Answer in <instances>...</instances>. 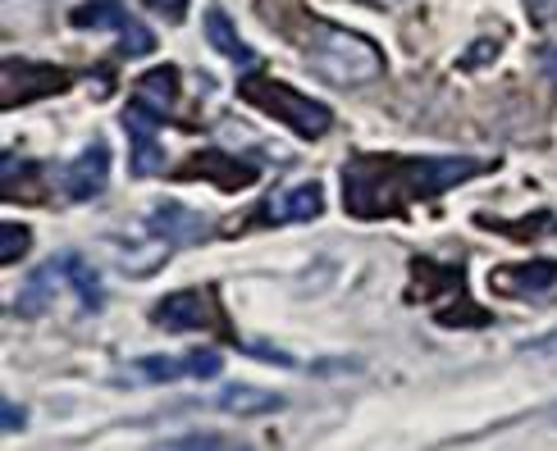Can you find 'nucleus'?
I'll return each mask as SVG.
<instances>
[{
	"label": "nucleus",
	"mask_w": 557,
	"mask_h": 451,
	"mask_svg": "<svg viewBox=\"0 0 557 451\" xmlns=\"http://www.w3.org/2000/svg\"><path fill=\"white\" fill-rule=\"evenodd\" d=\"M480 160L461 155H357L343 170V201L347 215L375 220L388 210H407L421 197L448 192L453 183L480 174Z\"/></svg>",
	"instance_id": "obj_1"
},
{
	"label": "nucleus",
	"mask_w": 557,
	"mask_h": 451,
	"mask_svg": "<svg viewBox=\"0 0 557 451\" xmlns=\"http://www.w3.org/2000/svg\"><path fill=\"white\" fill-rule=\"evenodd\" d=\"M307 64L311 74H320L334 87H361L384 74L380 46L352 28H338V23H315V33L307 41Z\"/></svg>",
	"instance_id": "obj_2"
},
{
	"label": "nucleus",
	"mask_w": 557,
	"mask_h": 451,
	"mask_svg": "<svg viewBox=\"0 0 557 451\" xmlns=\"http://www.w3.org/2000/svg\"><path fill=\"white\" fill-rule=\"evenodd\" d=\"M243 97H247L251 105H261L265 114L284 118V124H288L297 137H307V141L324 137V133H330V124H334L330 105H320L315 97H301V91L274 83V78H261V74L243 78Z\"/></svg>",
	"instance_id": "obj_3"
},
{
	"label": "nucleus",
	"mask_w": 557,
	"mask_h": 451,
	"mask_svg": "<svg viewBox=\"0 0 557 451\" xmlns=\"http://www.w3.org/2000/svg\"><path fill=\"white\" fill-rule=\"evenodd\" d=\"M0 87H5V105H18V101H41L64 91L69 74L41 60H5L0 64Z\"/></svg>",
	"instance_id": "obj_4"
},
{
	"label": "nucleus",
	"mask_w": 557,
	"mask_h": 451,
	"mask_svg": "<svg viewBox=\"0 0 557 451\" xmlns=\"http://www.w3.org/2000/svg\"><path fill=\"white\" fill-rule=\"evenodd\" d=\"M156 324L170 328V334H197V328H215V324H220L215 292L188 288V292L165 297V301L156 305Z\"/></svg>",
	"instance_id": "obj_5"
},
{
	"label": "nucleus",
	"mask_w": 557,
	"mask_h": 451,
	"mask_svg": "<svg viewBox=\"0 0 557 451\" xmlns=\"http://www.w3.org/2000/svg\"><path fill=\"white\" fill-rule=\"evenodd\" d=\"M106 178H110V147L106 141H87L78 160L64 170V192L74 201H91L106 192Z\"/></svg>",
	"instance_id": "obj_6"
},
{
	"label": "nucleus",
	"mask_w": 557,
	"mask_h": 451,
	"mask_svg": "<svg viewBox=\"0 0 557 451\" xmlns=\"http://www.w3.org/2000/svg\"><path fill=\"white\" fill-rule=\"evenodd\" d=\"M156 118L160 114L143 110L137 101L124 110V128H128V141H133V174H143V178L165 170V151H160V137H156Z\"/></svg>",
	"instance_id": "obj_7"
},
{
	"label": "nucleus",
	"mask_w": 557,
	"mask_h": 451,
	"mask_svg": "<svg viewBox=\"0 0 557 451\" xmlns=\"http://www.w3.org/2000/svg\"><path fill=\"white\" fill-rule=\"evenodd\" d=\"M557 283L553 260H535V265H503L494 270V288L507 297H530V292H548Z\"/></svg>",
	"instance_id": "obj_8"
},
{
	"label": "nucleus",
	"mask_w": 557,
	"mask_h": 451,
	"mask_svg": "<svg viewBox=\"0 0 557 451\" xmlns=\"http://www.w3.org/2000/svg\"><path fill=\"white\" fill-rule=\"evenodd\" d=\"M320 205H324L320 183H301V187H293V192H284V197L270 201L265 220H270V224H301V220H315Z\"/></svg>",
	"instance_id": "obj_9"
},
{
	"label": "nucleus",
	"mask_w": 557,
	"mask_h": 451,
	"mask_svg": "<svg viewBox=\"0 0 557 451\" xmlns=\"http://www.w3.org/2000/svg\"><path fill=\"white\" fill-rule=\"evenodd\" d=\"M137 105H143V110H151V114H170L174 110V101H178V74H174V68L170 64H160V68H151V74H143V78H137Z\"/></svg>",
	"instance_id": "obj_10"
},
{
	"label": "nucleus",
	"mask_w": 557,
	"mask_h": 451,
	"mask_svg": "<svg viewBox=\"0 0 557 451\" xmlns=\"http://www.w3.org/2000/svg\"><path fill=\"white\" fill-rule=\"evenodd\" d=\"M206 41H211L215 51H220V55H228L234 64H251V60H257V51H251V46L234 33V23H228V14H224L220 5L206 10Z\"/></svg>",
	"instance_id": "obj_11"
},
{
	"label": "nucleus",
	"mask_w": 557,
	"mask_h": 451,
	"mask_svg": "<svg viewBox=\"0 0 557 451\" xmlns=\"http://www.w3.org/2000/svg\"><path fill=\"white\" fill-rule=\"evenodd\" d=\"M278 406H284V397L265 392V388H251V384H234L220 397V411H228V415H270Z\"/></svg>",
	"instance_id": "obj_12"
},
{
	"label": "nucleus",
	"mask_w": 557,
	"mask_h": 451,
	"mask_svg": "<svg viewBox=\"0 0 557 451\" xmlns=\"http://www.w3.org/2000/svg\"><path fill=\"white\" fill-rule=\"evenodd\" d=\"M151 228L165 233V242H193V237L206 233V220L193 215V210H183V205H156Z\"/></svg>",
	"instance_id": "obj_13"
},
{
	"label": "nucleus",
	"mask_w": 557,
	"mask_h": 451,
	"mask_svg": "<svg viewBox=\"0 0 557 451\" xmlns=\"http://www.w3.org/2000/svg\"><path fill=\"white\" fill-rule=\"evenodd\" d=\"M64 265L55 260V265H41L37 274H33V283H28V292H23L18 301H14V311L18 315H41L46 305H51V292H55V274H60Z\"/></svg>",
	"instance_id": "obj_14"
},
{
	"label": "nucleus",
	"mask_w": 557,
	"mask_h": 451,
	"mask_svg": "<svg viewBox=\"0 0 557 451\" xmlns=\"http://www.w3.org/2000/svg\"><path fill=\"white\" fill-rule=\"evenodd\" d=\"M69 23H74V28H114L120 33L128 23V14L120 10V0H91V5H78L69 14Z\"/></svg>",
	"instance_id": "obj_15"
},
{
	"label": "nucleus",
	"mask_w": 557,
	"mask_h": 451,
	"mask_svg": "<svg viewBox=\"0 0 557 451\" xmlns=\"http://www.w3.org/2000/svg\"><path fill=\"white\" fill-rule=\"evenodd\" d=\"M60 265H64L69 283H74V288H78V297H83L87 311H97V305H101V278H97V270H91L83 255H64Z\"/></svg>",
	"instance_id": "obj_16"
},
{
	"label": "nucleus",
	"mask_w": 557,
	"mask_h": 451,
	"mask_svg": "<svg viewBox=\"0 0 557 451\" xmlns=\"http://www.w3.org/2000/svg\"><path fill=\"white\" fill-rule=\"evenodd\" d=\"M33 247V233L23 224H5L0 228V265H14V260Z\"/></svg>",
	"instance_id": "obj_17"
},
{
	"label": "nucleus",
	"mask_w": 557,
	"mask_h": 451,
	"mask_svg": "<svg viewBox=\"0 0 557 451\" xmlns=\"http://www.w3.org/2000/svg\"><path fill=\"white\" fill-rule=\"evenodd\" d=\"M120 46H124L128 55H151V51H156V37H151L137 18H128L124 28H120Z\"/></svg>",
	"instance_id": "obj_18"
},
{
	"label": "nucleus",
	"mask_w": 557,
	"mask_h": 451,
	"mask_svg": "<svg viewBox=\"0 0 557 451\" xmlns=\"http://www.w3.org/2000/svg\"><path fill=\"white\" fill-rule=\"evenodd\" d=\"M137 369H143L147 378H156V384H170V378H183V374H188V361H170V355H147V361L137 365Z\"/></svg>",
	"instance_id": "obj_19"
},
{
	"label": "nucleus",
	"mask_w": 557,
	"mask_h": 451,
	"mask_svg": "<svg viewBox=\"0 0 557 451\" xmlns=\"http://www.w3.org/2000/svg\"><path fill=\"white\" fill-rule=\"evenodd\" d=\"M220 351H193L188 355V374H197V378H211V374H220Z\"/></svg>",
	"instance_id": "obj_20"
},
{
	"label": "nucleus",
	"mask_w": 557,
	"mask_h": 451,
	"mask_svg": "<svg viewBox=\"0 0 557 451\" xmlns=\"http://www.w3.org/2000/svg\"><path fill=\"white\" fill-rule=\"evenodd\" d=\"M0 419H5V434H18L23 424H28V411H23L18 401H5V411H0Z\"/></svg>",
	"instance_id": "obj_21"
},
{
	"label": "nucleus",
	"mask_w": 557,
	"mask_h": 451,
	"mask_svg": "<svg viewBox=\"0 0 557 451\" xmlns=\"http://www.w3.org/2000/svg\"><path fill=\"white\" fill-rule=\"evenodd\" d=\"M147 5L156 10V14H165V18H183V14H188V0H147Z\"/></svg>",
	"instance_id": "obj_22"
},
{
	"label": "nucleus",
	"mask_w": 557,
	"mask_h": 451,
	"mask_svg": "<svg viewBox=\"0 0 557 451\" xmlns=\"http://www.w3.org/2000/svg\"><path fill=\"white\" fill-rule=\"evenodd\" d=\"M170 447H224L220 434H188V438H170Z\"/></svg>",
	"instance_id": "obj_23"
},
{
	"label": "nucleus",
	"mask_w": 557,
	"mask_h": 451,
	"mask_svg": "<svg viewBox=\"0 0 557 451\" xmlns=\"http://www.w3.org/2000/svg\"><path fill=\"white\" fill-rule=\"evenodd\" d=\"M525 10L535 14L540 23H553L557 18V0H525Z\"/></svg>",
	"instance_id": "obj_24"
},
{
	"label": "nucleus",
	"mask_w": 557,
	"mask_h": 451,
	"mask_svg": "<svg viewBox=\"0 0 557 451\" xmlns=\"http://www.w3.org/2000/svg\"><path fill=\"white\" fill-rule=\"evenodd\" d=\"M525 351H535V355H553V351H557V328H553L548 338H535V342H525Z\"/></svg>",
	"instance_id": "obj_25"
},
{
	"label": "nucleus",
	"mask_w": 557,
	"mask_h": 451,
	"mask_svg": "<svg viewBox=\"0 0 557 451\" xmlns=\"http://www.w3.org/2000/svg\"><path fill=\"white\" fill-rule=\"evenodd\" d=\"M366 5H398V0H366Z\"/></svg>",
	"instance_id": "obj_26"
},
{
	"label": "nucleus",
	"mask_w": 557,
	"mask_h": 451,
	"mask_svg": "<svg viewBox=\"0 0 557 451\" xmlns=\"http://www.w3.org/2000/svg\"><path fill=\"white\" fill-rule=\"evenodd\" d=\"M548 419H553V424H557V406H548Z\"/></svg>",
	"instance_id": "obj_27"
}]
</instances>
